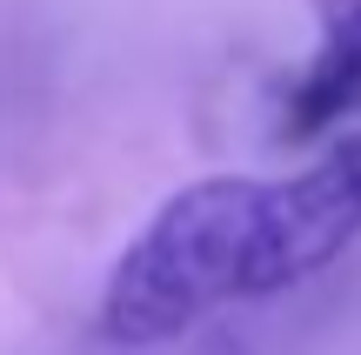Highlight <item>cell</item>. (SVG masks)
<instances>
[{"mask_svg": "<svg viewBox=\"0 0 361 355\" xmlns=\"http://www.w3.org/2000/svg\"><path fill=\"white\" fill-rule=\"evenodd\" d=\"M361 241V128L335 134L281 181L207 174L174 188L154 222L121 248L101 289V335L154 349L214 315L221 302L301 289Z\"/></svg>", "mask_w": 361, "mask_h": 355, "instance_id": "1", "label": "cell"}, {"mask_svg": "<svg viewBox=\"0 0 361 355\" xmlns=\"http://www.w3.org/2000/svg\"><path fill=\"white\" fill-rule=\"evenodd\" d=\"M314 7V54L288 80L281 101V148L335 141L361 121V0H308Z\"/></svg>", "mask_w": 361, "mask_h": 355, "instance_id": "2", "label": "cell"}]
</instances>
